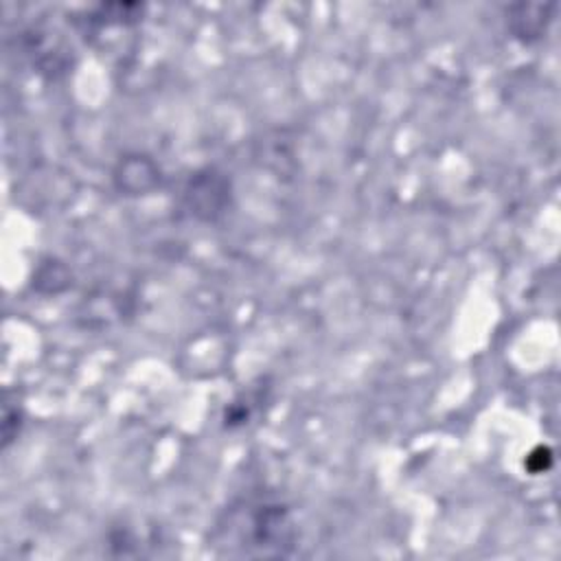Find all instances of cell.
Returning <instances> with one entry per match:
<instances>
[{
	"mask_svg": "<svg viewBox=\"0 0 561 561\" xmlns=\"http://www.w3.org/2000/svg\"><path fill=\"white\" fill-rule=\"evenodd\" d=\"M294 541V528L287 511L276 504H248L228 513L217 528V543L234 554H283Z\"/></svg>",
	"mask_w": 561,
	"mask_h": 561,
	"instance_id": "1",
	"label": "cell"
}]
</instances>
